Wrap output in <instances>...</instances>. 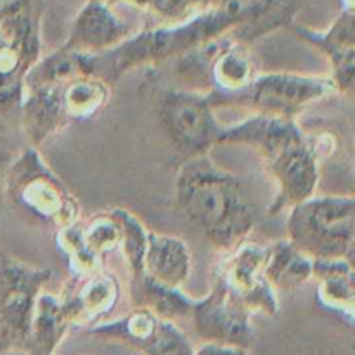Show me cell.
Here are the masks:
<instances>
[{
  "instance_id": "6da1fadb",
  "label": "cell",
  "mask_w": 355,
  "mask_h": 355,
  "mask_svg": "<svg viewBox=\"0 0 355 355\" xmlns=\"http://www.w3.org/2000/svg\"><path fill=\"white\" fill-rule=\"evenodd\" d=\"M302 0H222L186 21L134 31L125 42L97 55H82L85 73L116 82L128 71L234 35L252 45L276 30L291 26Z\"/></svg>"
},
{
  "instance_id": "7a4b0ae2",
  "label": "cell",
  "mask_w": 355,
  "mask_h": 355,
  "mask_svg": "<svg viewBox=\"0 0 355 355\" xmlns=\"http://www.w3.org/2000/svg\"><path fill=\"white\" fill-rule=\"evenodd\" d=\"M179 210L218 250L229 252L248 239L257 208L245 177L218 166L208 153L186 158L175 179Z\"/></svg>"
},
{
  "instance_id": "3957f363",
  "label": "cell",
  "mask_w": 355,
  "mask_h": 355,
  "mask_svg": "<svg viewBox=\"0 0 355 355\" xmlns=\"http://www.w3.org/2000/svg\"><path fill=\"white\" fill-rule=\"evenodd\" d=\"M288 239L311 259L355 262L354 194H314L288 210Z\"/></svg>"
},
{
  "instance_id": "277c9868",
  "label": "cell",
  "mask_w": 355,
  "mask_h": 355,
  "mask_svg": "<svg viewBox=\"0 0 355 355\" xmlns=\"http://www.w3.org/2000/svg\"><path fill=\"white\" fill-rule=\"evenodd\" d=\"M6 194L14 207L51 227L80 222L82 208L61 177L45 163L38 148L23 149L7 166Z\"/></svg>"
},
{
  "instance_id": "5b68a950",
  "label": "cell",
  "mask_w": 355,
  "mask_h": 355,
  "mask_svg": "<svg viewBox=\"0 0 355 355\" xmlns=\"http://www.w3.org/2000/svg\"><path fill=\"white\" fill-rule=\"evenodd\" d=\"M208 94V92H207ZM329 75H302L293 71L259 73L245 90L227 97L208 94L214 107H246L255 113L293 118L307 107L336 96Z\"/></svg>"
},
{
  "instance_id": "8992f818",
  "label": "cell",
  "mask_w": 355,
  "mask_h": 355,
  "mask_svg": "<svg viewBox=\"0 0 355 355\" xmlns=\"http://www.w3.org/2000/svg\"><path fill=\"white\" fill-rule=\"evenodd\" d=\"M52 272L0 252V355L26 354L38 295Z\"/></svg>"
},
{
  "instance_id": "52a82bcc",
  "label": "cell",
  "mask_w": 355,
  "mask_h": 355,
  "mask_svg": "<svg viewBox=\"0 0 355 355\" xmlns=\"http://www.w3.org/2000/svg\"><path fill=\"white\" fill-rule=\"evenodd\" d=\"M156 111L172 144L186 158L220 146L224 125L203 90L162 87L156 90Z\"/></svg>"
},
{
  "instance_id": "ba28073f",
  "label": "cell",
  "mask_w": 355,
  "mask_h": 355,
  "mask_svg": "<svg viewBox=\"0 0 355 355\" xmlns=\"http://www.w3.org/2000/svg\"><path fill=\"white\" fill-rule=\"evenodd\" d=\"M42 55V10L0 17V116L19 110L24 76Z\"/></svg>"
},
{
  "instance_id": "9c48e42d",
  "label": "cell",
  "mask_w": 355,
  "mask_h": 355,
  "mask_svg": "<svg viewBox=\"0 0 355 355\" xmlns=\"http://www.w3.org/2000/svg\"><path fill=\"white\" fill-rule=\"evenodd\" d=\"M267 255L269 245L245 239L229 250L227 259L215 267L211 276L217 277L225 290L252 314L277 318L281 312L277 291L272 290L263 276Z\"/></svg>"
},
{
  "instance_id": "30bf717a",
  "label": "cell",
  "mask_w": 355,
  "mask_h": 355,
  "mask_svg": "<svg viewBox=\"0 0 355 355\" xmlns=\"http://www.w3.org/2000/svg\"><path fill=\"white\" fill-rule=\"evenodd\" d=\"M270 177L276 180L277 194L267 208L269 215H279L315 194L321 179V165L309 144L307 134L281 146L263 158Z\"/></svg>"
},
{
  "instance_id": "8fae6325",
  "label": "cell",
  "mask_w": 355,
  "mask_h": 355,
  "mask_svg": "<svg viewBox=\"0 0 355 355\" xmlns=\"http://www.w3.org/2000/svg\"><path fill=\"white\" fill-rule=\"evenodd\" d=\"M252 315L217 277L211 276L210 291L207 297L196 298L189 319L203 342L250 349L255 336Z\"/></svg>"
},
{
  "instance_id": "7c38bea8",
  "label": "cell",
  "mask_w": 355,
  "mask_h": 355,
  "mask_svg": "<svg viewBox=\"0 0 355 355\" xmlns=\"http://www.w3.org/2000/svg\"><path fill=\"white\" fill-rule=\"evenodd\" d=\"M295 35L321 52L331 64L336 92L352 96L355 85V9H340L326 30L291 23Z\"/></svg>"
},
{
  "instance_id": "4fadbf2b",
  "label": "cell",
  "mask_w": 355,
  "mask_h": 355,
  "mask_svg": "<svg viewBox=\"0 0 355 355\" xmlns=\"http://www.w3.org/2000/svg\"><path fill=\"white\" fill-rule=\"evenodd\" d=\"M134 28L106 0H87L73 19L64 45L82 55H97L118 47Z\"/></svg>"
},
{
  "instance_id": "5bb4252c",
  "label": "cell",
  "mask_w": 355,
  "mask_h": 355,
  "mask_svg": "<svg viewBox=\"0 0 355 355\" xmlns=\"http://www.w3.org/2000/svg\"><path fill=\"white\" fill-rule=\"evenodd\" d=\"M259 73L250 44L239 42L234 35H227L218 40L205 69V92L215 97L234 96L245 90Z\"/></svg>"
},
{
  "instance_id": "9a60e30c",
  "label": "cell",
  "mask_w": 355,
  "mask_h": 355,
  "mask_svg": "<svg viewBox=\"0 0 355 355\" xmlns=\"http://www.w3.org/2000/svg\"><path fill=\"white\" fill-rule=\"evenodd\" d=\"M73 288L62 293L75 314V326H90L106 321L121 298L120 281L106 269L90 276L71 279Z\"/></svg>"
},
{
  "instance_id": "2e32d148",
  "label": "cell",
  "mask_w": 355,
  "mask_h": 355,
  "mask_svg": "<svg viewBox=\"0 0 355 355\" xmlns=\"http://www.w3.org/2000/svg\"><path fill=\"white\" fill-rule=\"evenodd\" d=\"M302 135H305L304 128L293 118L255 113L238 123L224 125L220 144L252 146L262 155V158H266L281 146Z\"/></svg>"
},
{
  "instance_id": "e0dca14e",
  "label": "cell",
  "mask_w": 355,
  "mask_h": 355,
  "mask_svg": "<svg viewBox=\"0 0 355 355\" xmlns=\"http://www.w3.org/2000/svg\"><path fill=\"white\" fill-rule=\"evenodd\" d=\"M144 274L168 288H182L193 269V255L179 236L149 231L144 252Z\"/></svg>"
},
{
  "instance_id": "ac0fdd59",
  "label": "cell",
  "mask_w": 355,
  "mask_h": 355,
  "mask_svg": "<svg viewBox=\"0 0 355 355\" xmlns=\"http://www.w3.org/2000/svg\"><path fill=\"white\" fill-rule=\"evenodd\" d=\"M314 279H318L315 300L319 307L354 326L355 262L345 259L314 260Z\"/></svg>"
},
{
  "instance_id": "d6986e66",
  "label": "cell",
  "mask_w": 355,
  "mask_h": 355,
  "mask_svg": "<svg viewBox=\"0 0 355 355\" xmlns=\"http://www.w3.org/2000/svg\"><path fill=\"white\" fill-rule=\"evenodd\" d=\"M75 328V315L64 297L42 291L31 319L26 355H54L68 331Z\"/></svg>"
},
{
  "instance_id": "ffe728a7",
  "label": "cell",
  "mask_w": 355,
  "mask_h": 355,
  "mask_svg": "<svg viewBox=\"0 0 355 355\" xmlns=\"http://www.w3.org/2000/svg\"><path fill=\"white\" fill-rule=\"evenodd\" d=\"M61 87H47L24 92L19 106V118L23 132L33 148H40L47 139L69 125L62 111Z\"/></svg>"
},
{
  "instance_id": "44dd1931",
  "label": "cell",
  "mask_w": 355,
  "mask_h": 355,
  "mask_svg": "<svg viewBox=\"0 0 355 355\" xmlns=\"http://www.w3.org/2000/svg\"><path fill=\"white\" fill-rule=\"evenodd\" d=\"M267 283L274 291H293L314 279V259L305 255L290 239L269 245L266 269Z\"/></svg>"
},
{
  "instance_id": "7402d4cb",
  "label": "cell",
  "mask_w": 355,
  "mask_h": 355,
  "mask_svg": "<svg viewBox=\"0 0 355 355\" xmlns=\"http://www.w3.org/2000/svg\"><path fill=\"white\" fill-rule=\"evenodd\" d=\"M59 96L69 123H83L96 118L106 107L111 97V85L99 76L82 73L62 83Z\"/></svg>"
},
{
  "instance_id": "603a6c76",
  "label": "cell",
  "mask_w": 355,
  "mask_h": 355,
  "mask_svg": "<svg viewBox=\"0 0 355 355\" xmlns=\"http://www.w3.org/2000/svg\"><path fill=\"white\" fill-rule=\"evenodd\" d=\"M130 297L134 307L149 309L165 321L191 318L196 298L187 297L182 288H168L148 277L146 274L130 277Z\"/></svg>"
},
{
  "instance_id": "cb8c5ba5",
  "label": "cell",
  "mask_w": 355,
  "mask_h": 355,
  "mask_svg": "<svg viewBox=\"0 0 355 355\" xmlns=\"http://www.w3.org/2000/svg\"><path fill=\"white\" fill-rule=\"evenodd\" d=\"M85 73L82 54L71 51L64 44L49 54H42L24 76V92L47 87H61L68 80Z\"/></svg>"
},
{
  "instance_id": "d4e9b609",
  "label": "cell",
  "mask_w": 355,
  "mask_h": 355,
  "mask_svg": "<svg viewBox=\"0 0 355 355\" xmlns=\"http://www.w3.org/2000/svg\"><path fill=\"white\" fill-rule=\"evenodd\" d=\"M54 243L58 252L66 260L71 279H80V277L90 276L104 269V259L90 252L89 246L83 241L82 222L55 229Z\"/></svg>"
},
{
  "instance_id": "484cf974",
  "label": "cell",
  "mask_w": 355,
  "mask_h": 355,
  "mask_svg": "<svg viewBox=\"0 0 355 355\" xmlns=\"http://www.w3.org/2000/svg\"><path fill=\"white\" fill-rule=\"evenodd\" d=\"M110 211L121 225L123 231V241H121V252L127 260L128 272L130 277H137L144 274V252L148 245L149 229L141 222V218L135 217L130 210L123 207H114Z\"/></svg>"
},
{
  "instance_id": "4316f807",
  "label": "cell",
  "mask_w": 355,
  "mask_h": 355,
  "mask_svg": "<svg viewBox=\"0 0 355 355\" xmlns=\"http://www.w3.org/2000/svg\"><path fill=\"white\" fill-rule=\"evenodd\" d=\"M83 241L89 246L90 252L104 259L106 255L118 252L123 241L121 225L110 211L94 215L92 218L82 224Z\"/></svg>"
},
{
  "instance_id": "83f0119b",
  "label": "cell",
  "mask_w": 355,
  "mask_h": 355,
  "mask_svg": "<svg viewBox=\"0 0 355 355\" xmlns=\"http://www.w3.org/2000/svg\"><path fill=\"white\" fill-rule=\"evenodd\" d=\"M144 355H194V345L177 322L162 319L148 340L135 347Z\"/></svg>"
},
{
  "instance_id": "f1b7e54d",
  "label": "cell",
  "mask_w": 355,
  "mask_h": 355,
  "mask_svg": "<svg viewBox=\"0 0 355 355\" xmlns=\"http://www.w3.org/2000/svg\"><path fill=\"white\" fill-rule=\"evenodd\" d=\"M218 2L222 0H151L148 10L159 17L163 24H172L189 19Z\"/></svg>"
},
{
  "instance_id": "f546056e",
  "label": "cell",
  "mask_w": 355,
  "mask_h": 355,
  "mask_svg": "<svg viewBox=\"0 0 355 355\" xmlns=\"http://www.w3.org/2000/svg\"><path fill=\"white\" fill-rule=\"evenodd\" d=\"M194 355H250V354H248V349H243V347L203 342L200 347H194Z\"/></svg>"
},
{
  "instance_id": "4dcf8cb0",
  "label": "cell",
  "mask_w": 355,
  "mask_h": 355,
  "mask_svg": "<svg viewBox=\"0 0 355 355\" xmlns=\"http://www.w3.org/2000/svg\"><path fill=\"white\" fill-rule=\"evenodd\" d=\"M23 10H42V0H0V17Z\"/></svg>"
},
{
  "instance_id": "1f68e13d",
  "label": "cell",
  "mask_w": 355,
  "mask_h": 355,
  "mask_svg": "<svg viewBox=\"0 0 355 355\" xmlns=\"http://www.w3.org/2000/svg\"><path fill=\"white\" fill-rule=\"evenodd\" d=\"M107 3H114V2H121V3H128V6H134L137 9H148L149 2L151 0H106Z\"/></svg>"
},
{
  "instance_id": "d6a6232c",
  "label": "cell",
  "mask_w": 355,
  "mask_h": 355,
  "mask_svg": "<svg viewBox=\"0 0 355 355\" xmlns=\"http://www.w3.org/2000/svg\"><path fill=\"white\" fill-rule=\"evenodd\" d=\"M340 3H342V9H355L354 0H340Z\"/></svg>"
}]
</instances>
